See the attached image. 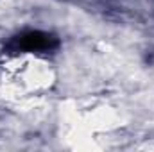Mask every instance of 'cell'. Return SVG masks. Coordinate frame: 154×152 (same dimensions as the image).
I'll return each mask as SVG.
<instances>
[{
    "instance_id": "1",
    "label": "cell",
    "mask_w": 154,
    "mask_h": 152,
    "mask_svg": "<svg viewBox=\"0 0 154 152\" xmlns=\"http://www.w3.org/2000/svg\"><path fill=\"white\" fill-rule=\"evenodd\" d=\"M14 45L20 50L34 52V50H50L57 45V41L50 34H45V32H39V31H29V32H23V34L16 36Z\"/></svg>"
}]
</instances>
